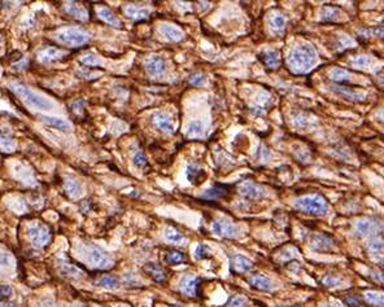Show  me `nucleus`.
Listing matches in <instances>:
<instances>
[{"mask_svg":"<svg viewBox=\"0 0 384 307\" xmlns=\"http://www.w3.org/2000/svg\"><path fill=\"white\" fill-rule=\"evenodd\" d=\"M378 117H379V118L383 119V121H384V109L381 110V112L378 113Z\"/></svg>","mask_w":384,"mask_h":307,"instance_id":"nucleus-51","label":"nucleus"},{"mask_svg":"<svg viewBox=\"0 0 384 307\" xmlns=\"http://www.w3.org/2000/svg\"><path fill=\"white\" fill-rule=\"evenodd\" d=\"M212 230L217 236L224 238H235L239 234V227L235 223L226 221V219H218V221L214 222Z\"/></svg>","mask_w":384,"mask_h":307,"instance_id":"nucleus-7","label":"nucleus"},{"mask_svg":"<svg viewBox=\"0 0 384 307\" xmlns=\"http://www.w3.org/2000/svg\"><path fill=\"white\" fill-rule=\"evenodd\" d=\"M65 10H66V13L70 14L72 17H74V18H78V20H87L89 18V13H87V10H86L85 7H82V5H79L78 3H68L65 5Z\"/></svg>","mask_w":384,"mask_h":307,"instance_id":"nucleus-16","label":"nucleus"},{"mask_svg":"<svg viewBox=\"0 0 384 307\" xmlns=\"http://www.w3.org/2000/svg\"><path fill=\"white\" fill-rule=\"evenodd\" d=\"M0 42H1V37H0Z\"/></svg>","mask_w":384,"mask_h":307,"instance_id":"nucleus-56","label":"nucleus"},{"mask_svg":"<svg viewBox=\"0 0 384 307\" xmlns=\"http://www.w3.org/2000/svg\"><path fill=\"white\" fill-rule=\"evenodd\" d=\"M10 89H12L17 96H20L23 101L33 106V108H36V109L39 110H49L53 108L52 101H49L48 99L43 97L39 93L34 92L33 89H30L29 87L23 86L21 83H13V84L10 86Z\"/></svg>","mask_w":384,"mask_h":307,"instance_id":"nucleus-2","label":"nucleus"},{"mask_svg":"<svg viewBox=\"0 0 384 307\" xmlns=\"http://www.w3.org/2000/svg\"><path fill=\"white\" fill-rule=\"evenodd\" d=\"M98 16L102 18L103 21H105L107 23H109L111 26L113 27H121V21L119 20V17L113 13L112 10L107 7H100L98 9Z\"/></svg>","mask_w":384,"mask_h":307,"instance_id":"nucleus-18","label":"nucleus"},{"mask_svg":"<svg viewBox=\"0 0 384 307\" xmlns=\"http://www.w3.org/2000/svg\"><path fill=\"white\" fill-rule=\"evenodd\" d=\"M230 266L231 271L237 272V274H244V272H248L251 268L253 267V263L251 259H248L244 255H231L230 257Z\"/></svg>","mask_w":384,"mask_h":307,"instance_id":"nucleus-9","label":"nucleus"},{"mask_svg":"<svg viewBox=\"0 0 384 307\" xmlns=\"http://www.w3.org/2000/svg\"><path fill=\"white\" fill-rule=\"evenodd\" d=\"M164 237L166 241L171 242V244H186L187 242V237L173 227L165 228Z\"/></svg>","mask_w":384,"mask_h":307,"instance_id":"nucleus-19","label":"nucleus"},{"mask_svg":"<svg viewBox=\"0 0 384 307\" xmlns=\"http://www.w3.org/2000/svg\"><path fill=\"white\" fill-rule=\"evenodd\" d=\"M160 30L161 33L164 34V37L170 42H179L183 39V33L178 27L171 26V25H162Z\"/></svg>","mask_w":384,"mask_h":307,"instance_id":"nucleus-20","label":"nucleus"},{"mask_svg":"<svg viewBox=\"0 0 384 307\" xmlns=\"http://www.w3.org/2000/svg\"><path fill=\"white\" fill-rule=\"evenodd\" d=\"M315 63H317V52L309 44L295 47L288 56L289 68L297 74L309 72L315 65Z\"/></svg>","mask_w":384,"mask_h":307,"instance_id":"nucleus-1","label":"nucleus"},{"mask_svg":"<svg viewBox=\"0 0 384 307\" xmlns=\"http://www.w3.org/2000/svg\"><path fill=\"white\" fill-rule=\"evenodd\" d=\"M282 307H301V306H282Z\"/></svg>","mask_w":384,"mask_h":307,"instance_id":"nucleus-53","label":"nucleus"},{"mask_svg":"<svg viewBox=\"0 0 384 307\" xmlns=\"http://www.w3.org/2000/svg\"><path fill=\"white\" fill-rule=\"evenodd\" d=\"M313 248L318 249V250H327V249L332 248V240L325 234H318L313 240Z\"/></svg>","mask_w":384,"mask_h":307,"instance_id":"nucleus-26","label":"nucleus"},{"mask_svg":"<svg viewBox=\"0 0 384 307\" xmlns=\"http://www.w3.org/2000/svg\"><path fill=\"white\" fill-rule=\"evenodd\" d=\"M208 257H209V250H208L207 246L203 244L197 245L195 248V258L196 259H205Z\"/></svg>","mask_w":384,"mask_h":307,"instance_id":"nucleus-39","label":"nucleus"},{"mask_svg":"<svg viewBox=\"0 0 384 307\" xmlns=\"http://www.w3.org/2000/svg\"><path fill=\"white\" fill-rule=\"evenodd\" d=\"M145 274L149 276V278L153 279L156 283H165L166 281V272L162 267H161L160 264L156 263V262H149V263L144 264V267H143Z\"/></svg>","mask_w":384,"mask_h":307,"instance_id":"nucleus-11","label":"nucleus"},{"mask_svg":"<svg viewBox=\"0 0 384 307\" xmlns=\"http://www.w3.org/2000/svg\"><path fill=\"white\" fill-rule=\"evenodd\" d=\"M378 82L381 83L382 86H384V70L379 74V76H378Z\"/></svg>","mask_w":384,"mask_h":307,"instance_id":"nucleus-50","label":"nucleus"},{"mask_svg":"<svg viewBox=\"0 0 384 307\" xmlns=\"http://www.w3.org/2000/svg\"><path fill=\"white\" fill-rule=\"evenodd\" d=\"M125 283L128 285H138L139 284V280L136 279V276H135L134 274H126L125 275Z\"/></svg>","mask_w":384,"mask_h":307,"instance_id":"nucleus-48","label":"nucleus"},{"mask_svg":"<svg viewBox=\"0 0 384 307\" xmlns=\"http://www.w3.org/2000/svg\"><path fill=\"white\" fill-rule=\"evenodd\" d=\"M14 149H16V143L10 139L9 136L0 134V151H3L5 153H10L13 152Z\"/></svg>","mask_w":384,"mask_h":307,"instance_id":"nucleus-32","label":"nucleus"},{"mask_svg":"<svg viewBox=\"0 0 384 307\" xmlns=\"http://www.w3.org/2000/svg\"><path fill=\"white\" fill-rule=\"evenodd\" d=\"M165 259H166V262H168L169 264H173V266H175V264L184 263V262H186V255H184L182 251L170 250V251H168V253H166V257H165Z\"/></svg>","mask_w":384,"mask_h":307,"instance_id":"nucleus-29","label":"nucleus"},{"mask_svg":"<svg viewBox=\"0 0 384 307\" xmlns=\"http://www.w3.org/2000/svg\"><path fill=\"white\" fill-rule=\"evenodd\" d=\"M98 285H100L102 288H105V289H117L119 288V280L117 278L112 276V275H104L102 278L98 280Z\"/></svg>","mask_w":384,"mask_h":307,"instance_id":"nucleus-28","label":"nucleus"},{"mask_svg":"<svg viewBox=\"0 0 384 307\" xmlns=\"http://www.w3.org/2000/svg\"><path fill=\"white\" fill-rule=\"evenodd\" d=\"M64 56H65V52L63 50L55 48V47H46V48L38 51V57L42 63H52V61L63 59Z\"/></svg>","mask_w":384,"mask_h":307,"instance_id":"nucleus-12","label":"nucleus"},{"mask_svg":"<svg viewBox=\"0 0 384 307\" xmlns=\"http://www.w3.org/2000/svg\"><path fill=\"white\" fill-rule=\"evenodd\" d=\"M199 279L196 276H192V275H188V276H184L181 280V284H179V289L183 292L184 294H187L190 297H195V296H199Z\"/></svg>","mask_w":384,"mask_h":307,"instance_id":"nucleus-10","label":"nucleus"},{"mask_svg":"<svg viewBox=\"0 0 384 307\" xmlns=\"http://www.w3.org/2000/svg\"><path fill=\"white\" fill-rule=\"evenodd\" d=\"M203 132H204L203 123L199 122V121H194V122H191L190 126H188V130H187L188 136L199 138V136L203 135Z\"/></svg>","mask_w":384,"mask_h":307,"instance_id":"nucleus-36","label":"nucleus"},{"mask_svg":"<svg viewBox=\"0 0 384 307\" xmlns=\"http://www.w3.org/2000/svg\"><path fill=\"white\" fill-rule=\"evenodd\" d=\"M240 193L247 198H251V200H257V198H261L266 195L265 188H262L261 185L256 184L253 182H244L243 184L240 185Z\"/></svg>","mask_w":384,"mask_h":307,"instance_id":"nucleus-8","label":"nucleus"},{"mask_svg":"<svg viewBox=\"0 0 384 307\" xmlns=\"http://www.w3.org/2000/svg\"><path fill=\"white\" fill-rule=\"evenodd\" d=\"M13 289L9 285H0V300H7L12 297Z\"/></svg>","mask_w":384,"mask_h":307,"instance_id":"nucleus-43","label":"nucleus"},{"mask_svg":"<svg viewBox=\"0 0 384 307\" xmlns=\"http://www.w3.org/2000/svg\"><path fill=\"white\" fill-rule=\"evenodd\" d=\"M83 257L92 267L99 268V270H107V268L112 267L113 259L109 254H107L105 251H103L102 249L98 248L96 245H85L83 246Z\"/></svg>","mask_w":384,"mask_h":307,"instance_id":"nucleus-3","label":"nucleus"},{"mask_svg":"<svg viewBox=\"0 0 384 307\" xmlns=\"http://www.w3.org/2000/svg\"><path fill=\"white\" fill-rule=\"evenodd\" d=\"M323 284L326 285V287H334V285H338L339 284V279L334 278V276H327V278L323 279Z\"/></svg>","mask_w":384,"mask_h":307,"instance_id":"nucleus-47","label":"nucleus"},{"mask_svg":"<svg viewBox=\"0 0 384 307\" xmlns=\"http://www.w3.org/2000/svg\"><path fill=\"white\" fill-rule=\"evenodd\" d=\"M0 307H7V305H4L1 301H0Z\"/></svg>","mask_w":384,"mask_h":307,"instance_id":"nucleus-52","label":"nucleus"},{"mask_svg":"<svg viewBox=\"0 0 384 307\" xmlns=\"http://www.w3.org/2000/svg\"><path fill=\"white\" fill-rule=\"evenodd\" d=\"M344 302L351 307H360L361 306V302L358 301V298L356 297V296H348V297H345Z\"/></svg>","mask_w":384,"mask_h":307,"instance_id":"nucleus-45","label":"nucleus"},{"mask_svg":"<svg viewBox=\"0 0 384 307\" xmlns=\"http://www.w3.org/2000/svg\"><path fill=\"white\" fill-rule=\"evenodd\" d=\"M334 91L339 95H342L343 97L349 100H356V101H362L365 99L364 93H360L357 91H353V89L345 88V87H334Z\"/></svg>","mask_w":384,"mask_h":307,"instance_id":"nucleus-23","label":"nucleus"},{"mask_svg":"<svg viewBox=\"0 0 384 307\" xmlns=\"http://www.w3.org/2000/svg\"><path fill=\"white\" fill-rule=\"evenodd\" d=\"M330 78L336 83H345V82H349L351 76H349V73L345 69H342V68H335V69H332L331 72H330Z\"/></svg>","mask_w":384,"mask_h":307,"instance_id":"nucleus-27","label":"nucleus"},{"mask_svg":"<svg viewBox=\"0 0 384 307\" xmlns=\"http://www.w3.org/2000/svg\"><path fill=\"white\" fill-rule=\"evenodd\" d=\"M187 178L191 183L199 184V183H200L204 178L203 170L197 168L196 166H188L187 167Z\"/></svg>","mask_w":384,"mask_h":307,"instance_id":"nucleus-30","label":"nucleus"},{"mask_svg":"<svg viewBox=\"0 0 384 307\" xmlns=\"http://www.w3.org/2000/svg\"><path fill=\"white\" fill-rule=\"evenodd\" d=\"M365 300L369 304L375 305V306H384V293H378V292H369L365 294Z\"/></svg>","mask_w":384,"mask_h":307,"instance_id":"nucleus-33","label":"nucleus"},{"mask_svg":"<svg viewBox=\"0 0 384 307\" xmlns=\"http://www.w3.org/2000/svg\"><path fill=\"white\" fill-rule=\"evenodd\" d=\"M65 191L70 197L77 198L82 195V185L74 179H68L65 182Z\"/></svg>","mask_w":384,"mask_h":307,"instance_id":"nucleus-25","label":"nucleus"},{"mask_svg":"<svg viewBox=\"0 0 384 307\" xmlns=\"http://www.w3.org/2000/svg\"><path fill=\"white\" fill-rule=\"evenodd\" d=\"M81 63L85 64L86 66H99L100 65V60L94 53H87L81 57Z\"/></svg>","mask_w":384,"mask_h":307,"instance_id":"nucleus-38","label":"nucleus"},{"mask_svg":"<svg viewBox=\"0 0 384 307\" xmlns=\"http://www.w3.org/2000/svg\"><path fill=\"white\" fill-rule=\"evenodd\" d=\"M27 236H29L30 241L34 246L44 248L51 241L52 232L46 225H43L40 222H35L34 225L29 226V228H27Z\"/></svg>","mask_w":384,"mask_h":307,"instance_id":"nucleus-6","label":"nucleus"},{"mask_svg":"<svg viewBox=\"0 0 384 307\" xmlns=\"http://www.w3.org/2000/svg\"><path fill=\"white\" fill-rule=\"evenodd\" d=\"M57 40L60 43L66 47H81L85 46L90 42V34L87 31L78 27H66L59 31L57 34Z\"/></svg>","mask_w":384,"mask_h":307,"instance_id":"nucleus-4","label":"nucleus"},{"mask_svg":"<svg viewBox=\"0 0 384 307\" xmlns=\"http://www.w3.org/2000/svg\"><path fill=\"white\" fill-rule=\"evenodd\" d=\"M339 16H340V10L335 7H325L322 10L323 21H335Z\"/></svg>","mask_w":384,"mask_h":307,"instance_id":"nucleus-34","label":"nucleus"},{"mask_svg":"<svg viewBox=\"0 0 384 307\" xmlns=\"http://www.w3.org/2000/svg\"><path fill=\"white\" fill-rule=\"evenodd\" d=\"M371 61L373 60H371L370 56H358L353 60V64L358 66V68H366V66L370 65Z\"/></svg>","mask_w":384,"mask_h":307,"instance_id":"nucleus-41","label":"nucleus"},{"mask_svg":"<svg viewBox=\"0 0 384 307\" xmlns=\"http://www.w3.org/2000/svg\"><path fill=\"white\" fill-rule=\"evenodd\" d=\"M152 123H153L156 129L160 130L161 132H165V134H170L174 130L170 118L162 114V113H154L153 116H152Z\"/></svg>","mask_w":384,"mask_h":307,"instance_id":"nucleus-13","label":"nucleus"},{"mask_svg":"<svg viewBox=\"0 0 384 307\" xmlns=\"http://www.w3.org/2000/svg\"><path fill=\"white\" fill-rule=\"evenodd\" d=\"M124 10H125L126 16L136 21L145 20L149 16V10L147 8H140L138 5H126Z\"/></svg>","mask_w":384,"mask_h":307,"instance_id":"nucleus-17","label":"nucleus"},{"mask_svg":"<svg viewBox=\"0 0 384 307\" xmlns=\"http://www.w3.org/2000/svg\"><path fill=\"white\" fill-rule=\"evenodd\" d=\"M43 122L48 123L49 126H52V127H56L59 130H69L70 129V123L68 121L63 118H57V117H48V116H42L40 117Z\"/></svg>","mask_w":384,"mask_h":307,"instance_id":"nucleus-24","label":"nucleus"},{"mask_svg":"<svg viewBox=\"0 0 384 307\" xmlns=\"http://www.w3.org/2000/svg\"><path fill=\"white\" fill-rule=\"evenodd\" d=\"M270 23H271V27L275 30V31H283L284 26H286V18L280 16V14H276V16L272 17Z\"/></svg>","mask_w":384,"mask_h":307,"instance_id":"nucleus-37","label":"nucleus"},{"mask_svg":"<svg viewBox=\"0 0 384 307\" xmlns=\"http://www.w3.org/2000/svg\"><path fill=\"white\" fill-rule=\"evenodd\" d=\"M369 249L374 255H384V238H373L369 244Z\"/></svg>","mask_w":384,"mask_h":307,"instance_id":"nucleus-31","label":"nucleus"},{"mask_svg":"<svg viewBox=\"0 0 384 307\" xmlns=\"http://www.w3.org/2000/svg\"><path fill=\"white\" fill-rule=\"evenodd\" d=\"M261 60L270 69H276L280 63L279 53L276 52V51H266V52L261 55Z\"/></svg>","mask_w":384,"mask_h":307,"instance_id":"nucleus-22","label":"nucleus"},{"mask_svg":"<svg viewBox=\"0 0 384 307\" xmlns=\"http://www.w3.org/2000/svg\"><path fill=\"white\" fill-rule=\"evenodd\" d=\"M0 275H1V271H0Z\"/></svg>","mask_w":384,"mask_h":307,"instance_id":"nucleus-57","label":"nucleus"},{"mask_svg":"<svg viewBox=\"0 0 384 307\" xmlns=\"http://www.w3.org/2000/svg\"><path fill=\"white\" fill-rule=\"evenodd\" d=\"M326 307H336V306H326Z\"/></svg>","mask_w":384,"mask_h":307,"instance_id":"nucleus-55","label":"nucleus"},{"mask_svg":"<svg viewBox=\"0 0 384 307\" xmlns=\"http://www.w3.org/2000/svg\"><path fill=\"white\" fill-rule=\"evenodd\" d=\"M72 307H81V306H78V305H76V306H72Z\"/></svg>","mask_w":384,"mask_h":307,"instance_id":"nucleus-54","label":"nucleus"},{"mask_svg":"<svg viewBox=\"0 0 384 307\" xmlns=\"http://www.w3.org/2000/svg\"><path fill=\"white\" fill-rule=\"evenodd\" d=\"M145 68H147V72L151 74V76H161V74L165 73L166 65H165L164 59H161V57L158 56H154L147 60Z\"/></svg>","mask_w":384,"mask_h":307,"instance_id":"nucleus-14","label":"nucleus"},{"mask_svg":"<svg viewBox=\"0 0 384 307\" xmlns=\"http://www.w3.org/2000/svg\"><path fill=\"white\" fill-rule=\"evenodd\" d=\"M250 284L253 288H256L258 291L262 292H271L274 291V284L269 278H266L263 275H253L250 278Z\"/></svg>","mask_w":384,"mask_h":307,"instance_id":"nucleus-15","label":"nucleus"},{"mask_svg":"<svg viewBox=\"0 0 384 307\" xmlns=\"http://www.w3.org/2000/svg\"><path fill=\"white\" fill-rule=\"evenodd\" d=\"M225 188L222 187H213L212 189H208L205 193L203 195V198L205 200H217V198H221L225 196Z\"/></svg>","mask_w":384,"mask_h":307,"instance_id":"nucleus-35","label":"nucleus"},{"mask_svg":"<svg viewBox=\"0 0 384 307\" xmlns=\"http://www.w3.org/2000/svg\"><path fill=\"white\" fill-rule=\"evenodd\" d=\"M295 206L301 212H305L308 214L313 215H322L327 213L328 204L325 198L319 195L314 196H305V197L299 198L295 202Z\"/></svg>","mask_w":384,"mask_h":307,"instance_id":"nucleus-5","label":"nucleus"},{"mask_svg":"<svg viewBox=\"0 0 384 307\" xmlns=\"http://www.w3.org/2000/svg\"><path fill=\"white\" fill-rule=\"evenodd\" d=\"M29 66V61L26 59H21L18 63L13 64V68L17 70H25Z\"/></svg>","mask_w":384,"mask_h":307,"instance_id":"nucleus-49","label":"nucleus"},{"mask_svg":"<svg viewBox=\"0 0 384 307\" xmlns=\"http://www.w3.org/2000/svg\"><path fill=\"white\" fill-rule=\"evenodd\" d=\"M248 304V300L246 297H242V296H237V297L231 298L230 302L227 306L229 307H246Z\"/></svg>","mask_w":384,"mask_h":307,"instance_id":"nucleus-40","label":"nucleus"},{"mask_svg":"<svg viewBox=\"0 0 384 307\" xmlns=\"http://www.w3.org/2000/svg\"><path fill=\"white\" fill-rule=\"evenodd\" d=\"M10 261H12V255L7 251L0 250V266L1 267H5V266H9Z\"/></svg>","mask_w":384,"mask_h":307,"instance_id":"nucleus-44","label":"nucleus"},{"mask_svg":"<svg viewBox=\"0 0 384 307\" xmlns=\"http://www.w3.org/2000/svg\"><path fill=\"white\" fill-rule=\"evenodd\" d=\"M132 162H134V165L136 167H144L147 165V158H145V155L143 153L138 152L132 157Z\"/></svg>","mask_w":384,"mask_h":307,"instance_id":"nucleus-42","label":"nucleus"},{"mask_svg":"<svg viewBox=\"0 0 384 307\" xmlns=\"http://www.w3.org/2000/svg\"><path fill=\"white\" fill-rule=\"evenodd\" d=\"M204 82H205V78H204L203 74H195L194 77H191L190 79V83L192 86H200Z\"/></svg>","mask_w":384,"mask_h":307,"instance_id":"nucleus-46","label":"nucleus"},{"mask_svg":"<svg viewBox=\"0 0 384 307\" xmlns=\"http://www.w3.org/2000/svg\"><path fill=\"white\" fill-rule=\"evenodd\" d=\"M378 230V223H375L374 221L371 219H364V221H360L356 225V232L361 236L365 234H370L373 232H375Z\"/></svg>","mask_w":384,"mask_h":307,"instance_id":"nucleus-21","label":"nucleus"}]
</instances>
